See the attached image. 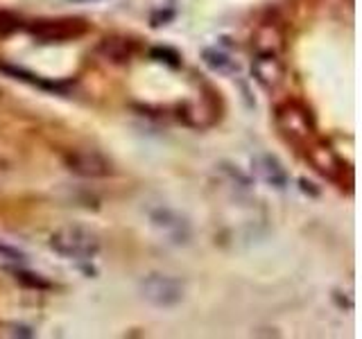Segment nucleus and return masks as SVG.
Here are the masks:
<instances>
[{
	"mask_svg": "<svg viewBox=\"0 0 362 339\" xmlns=\"http://www.w3.org/2000/svg\"><path fill=\"white\" fill-rule=\"evenodd\" d=\"M64 165L71 170L73 174L84 179H105L113 170L109 158H105L95 150H73L64 156Z\"/></svg>",
	"mask_w": 362,
	"mask_h": 339,
	"instance_id": "3",
	"label": "nucleus"
},
{
	"mask_svg": "<svg viewBox=\"0 0 362 339\" xmlns=\"http://www.w3.org/2000/svg\"><path fill=\"white\" fill-rule=\"evenodd\" d=\"M279 124L288 133L294 136H308L310 133V124H308V113L299 109L297 105H286L279 109Z\"/></svg>",
	"mask_w": 362,
	"mask_h": 339,
	"instance_id": "8",
	"label": "nucleus"
},
{
	"mask_svg": "<svg viewBox=\"0 0 362 339\" xmlns=\"http://www.w3.org/2000/svg\"><path fill=\"white\" fill-rule=\"evenodd\" d=\"M84 30L86 28L79 20H41L39 25L32 28V34L45 41H62L68 37H79Z\"/></svg>",
	"mask_w": 362,
	"mask_h": 339,
	"instance_id": "6",
	"label": "nucleus"
},
{
	"mask_svg": "<svg viewBox=\"0 0 362 339\" xmlns=\"http://www.w3.org/2000/svg\"><path fill=\"white\" fill-rule=\"evenodd\" d=\"M141 294L156 308H173L184 299V282L173 276L152 274L141 280Z\"/></svg>",
	"mask_w": 362,
	"mask_h": 339,
	"instance_id": "2",
	"label": "nucleus"
},
{
	"mask_svg": "<svg viewBox=\"0 0 362 339\" xmlns=\"http://www.w3.org/2000/svg\"><path fill=\"white\" fill-rule=\"evenodd\" d=\"M150 220H152L154 229H158L165 237H170L173 242H186L188 240L190 229H188V224L181 220L177 213L168 210V208H158V210L152 213Z\"/></svg>",
	"mask_w": 362,
	"mask_h": 339,
	"instance_id": "5",
	"label": "nucleus"
},
{
	"mask_svg": "<svg viewBox=\"0 0 362 339\" xmlns=\"http://www.w3.org/2000/svg\"><path fill=\"white\" fill-rule=\"evenodd\" d=\"M0 258L9 260V263H18V265L25 263V254H23L18 246L7 244L5 240H0Z\"/></svg>",
	"mask_w": 362,
	"mask_h": 339,
	"instance_id": "10",
	"label": "nucleus"
},
{
	"mask_svg": "<svg viewBox=\"0 0 362 339\" xmlns=\"http://www.w3.org/2000/svg\"><path fill=\"white\" fill-rule=\"evenodd\" d=\"M256 170H258L260 179H263L269 188L283 190V188L288 186V172H286V167H283L274 156H269V154L258 156L256 158Z\"/></svg>",
	"mask_w": 362,
	"mask_h": 339,
	"instance_id": "7",
	"label": "nucleus"
},
{
	"mask_svg": "<svg viewBox=\"0 0 362 339\" xmlns=\"http://www.w3.org/2000/svg\"><path fill=\"white\" fill-rule=\"evenodd\" d=\"M252 73L256 77V82L272 90L283 82V64L279 59L276 50H258L256 59L252 64Z\"/></svg>",
	"mask_w": 362,
	"mask_h": 339,
	"instance_id": "4",
	"label": "nucleus"
},
{
	"mask_svg": "<svg viewBox=\"0 0 362 339\" xmlns=\"http://www.w3.org/2000/svg\"><path fill=\"white\" fill-rule=\"evenodd\" d=\"M50 249L66 260H93L100 254V240L84 226H62L50 235Z\"/></svg>",
	"mask_w": 362,
	"mask_h": 339,
	"instance_id": "1",
	"label": "nucleus"
},
{
	"mask_svg": "<svg viewBox=\"0 0 362 339\" xmlns=\"http://www.w3.org/2000/svg\"><path fill=\"white\" fill-rule=\"evenodd\" d=\"M202 59H204V64H206L213 73H218V75H233V73H238L235 59L229 52H224L222 48H206V50H204V54H202Z\"/></svg>",
	"mask_w": 362,
	"mask_h": 339,
	"instance_id": "9",
	"label": "nucleus"
}]
</instances>
